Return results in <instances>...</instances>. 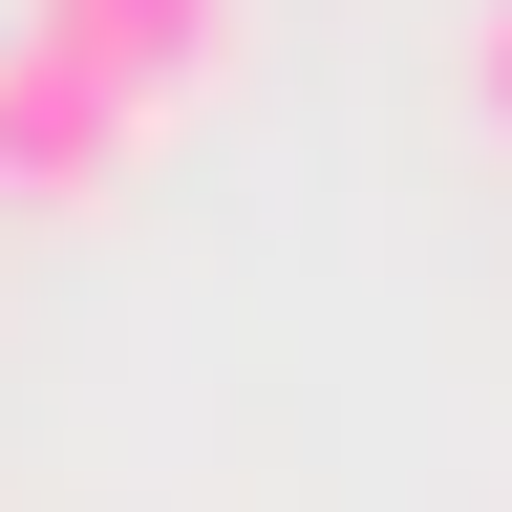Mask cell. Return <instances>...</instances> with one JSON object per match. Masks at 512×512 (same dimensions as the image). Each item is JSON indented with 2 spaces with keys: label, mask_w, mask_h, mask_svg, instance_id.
Returning a JSON list of instances; mask_svg holds the SVG:
<instances>
[{
  "label": "cell",
  "mask_w": 512,
  "mask_h": 512,
  "mask_svg": "<svg viewBox=\"0 0 512 512\" xmlns=\"http://www.w3.org/2000/svg\"><path fill=\"white\" fill-rule=\"evenodd\" d=\"M22 43H64L128 128H150V107H192V86L235 64V0H22Z\"/></svg>",
  "instance_id": "obj_1"
},
{
  "label": "cell",
  "mask_w": 512,
  "mask_h": 512,
  "mask_svg": "<svg viewBox=\"0 0 512 512\" xmlns=\"http://www.w3.org/2000/svg\"><path fill=\"white\" fill-rule=\"evenodd\" d=\"M107 171H128V107H107L64 43L0 22V192H107Z\"/></svg>",
  "instance_id": "obj_2"
},
{
  "label": "cell",
  "mask_w": 512,
  "mask_h": 512,
  "mask_svg": "<svg viewBox=\"0 0 512 512\" xmlns=\"http://www.w3.org/2000/svg\"><path fill=\"white\" fill-rule=\"evenodd\" d=\"M470 86H491V128H512V0H491V22H470Z\"/></svg>",
  "instance_id": "obj_3"
}]
</instances>
